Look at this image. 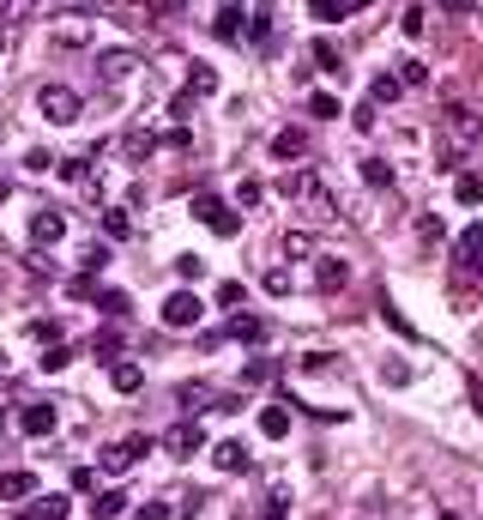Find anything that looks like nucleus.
<instances>
[{"mask_svg":"<svg viewBox=\"0 0 483 520\" xmlns=\"http://www.w3.org/2000/svg\"><path fill=\"white\" fill-rule=\"evenodd\" d=\"M36 115H42L49 128H73V121L85 115V104H79L73 85H42V91H36Z\"/></svg>","mask_w":483,"mask_h":520,"instance_id":"f257e3e1","label":"nucleus"},{"mask_svg":"<svg viewBox=\"0 0 483 520\" xmlns=\"http://www.w3.org/2000/svg\"><path fill=\"white\" fill-rule=\"evenodd\" d=\"M157 314H164V327H170V333H188V327H200V321H206V303H200V291H170Z\"/></svg>","mask_w":483,"mask_h":520,"instance_id":"f03ea898","label":"nucleus"},{"mask_svg":"<svg viewBox=\"0 0 483 520\" xmlns=\"http://www.w3.org/2000/svg\"><path fill=\"white\" fill-rule=\"evenodd\" d=\"M194 218H200L206 230H218V237H236V230H242V218L224 206L218 194H194Z\"/></svg>","mask_w":483,"mask_h":520,"instance_id":"7ed1b4c3","label":"nucleus"},{"mask_svg":"<svg viewBox=\"0 0 483 520\" xmlns=\"http://www.w3.org/2000/svg\"><path fill=\"white\" fill-rule=\"evenodd\" d=\"M284 194H290V200H303V206H314V218H333V194H326L309 170L290 175V182H284Z\"/></svg>","mask_w":483,"mask_h":520,"instance_id":"20e7f679","label":"nucleus"},{"mask_svg":"<svg viewBox=\"0 0 483 520\" xmlns=\"http://www.w3.org/2000/svg\"><path fill=\"white\" fill-rule=\"evenodd\" d=\"M164 448H170V460H194V454H206V430L194 417H181L170 436H164Z\"/></svg>","mask_w":483,"mask_h":520,"instance_id":"39448f33","label":"nucleus"},{"mask_svg":"<svg viewBox=\"0 0 483 520\" xmlns=\"http://www.w3.org/2000/svg\"><path fill=\"white\" fill-rule=\"evenodd\" d=\"M55 423H61L55 400H31V406L19 412V430H25V436H55Z\"/></svg>","mask_w":483,"mask_h":520,"instance_id":"423d86ee","label":"nucleus"},{"mask_svg":"<svg viewBox=\"0 0 483 520\" xmlns=\"http://www.w3.org/2000/svg\"><path fill=\"white\" fill-rule=\"evenodd\" d=\"M134 67H139L134 49H104V55H97V79H104V85H121Z\"/></svg>","mask_w":483,"mask_h":520,"instance_id":"0eeeda50","label":"nucleus"},{"mask_svg":"<svg viewBox=\"0 0 483 520\" xmlns=\"http://www.w3.org/2000/svg\"><path fill=\"white\" fill-rule=\"evenodd\" d=\"M139 454H151V436H127V442H115V448H104V466L109 472H127Z\"/></svg>","mask_w":483,"mask_h":520,"instance_id":"6e6552de","label":"nucleus"},{"mask_svg":"<svg viewBox=\"0 0 483 520\" xmlns=\"http://www.w3.org/2000/svg\"><path fill=\"white\" fill-rule=\"evenodd\" d=\"M61 237H67V218H61V212H49V206H42V212H36V218H31V243H36V248H55V243H61Z\"/></svg>","mask_w":483,"mask_h":520,"instance_id":"1a4fd4ad","label":"nucleus"},{"mask_svg":"<svg viewBox=\"0 0 483 520\" xmlns=\"http://www.w3.org/2000/svg\"><path fill=\"white\" fill-rule=\"evenodd\" d=\"M25 496H42L36 472H0V502H25Z\"/></svg>","mask_w":483,"mask_h":520,"instance_id":"9d476101","label":"nucleus"},{"mask_svg":"<svg viewBox=\"0 0 483 520\" xmlns=\"http://www.w3.org/2000/svg\"><path fill=\"white\" fill-rule=\"evenodd\" d=\"M345 278H350V267H345V260L320 254V267H314V284H320V291H345Z\"/></svg>","mask_w":483,"mask_h":520,"instance_id":"9b49d317","label":"nucleus"},{"mask_svg":"<svg viewBox=\"0 0 483 520\" xmlns=\"http://www.w3.org/2000/svg\"><path fill=\"white\" fill-rule=\"evenodd\" d=\"M211 466H218V472H248V448H242V442H218V448H211Z\"/></svg>","mask_w":483,"mask_h":520,"instance_id":"f8f14e48","label":"nucleus"},{"mask_svg":"<svg viewBox=\"0 0 483 520\" xmlns=\"http://www.w3.org/2000/svg\"><path fill=\"white\" fill-rule=\"evenodd\" d=\"M109 387H115V393H139V387H145V369H139V363H115V369H109Z\"/></svg>","mask_w":483,"mask_h":520,"instance_id":"ddd939ff","label":"nucleus"},{"mask_svg":"<svg viewBox=\"0 0 483 520\" xmlns=\"http://www.w3.org/2000/svg\"><path fill=\"white\" fill-rule=\"evenodd\" d=\"M303 151H309V139H303V128H284V134L272 139V158H284V164H290V158H303Z\"/></svg>","mask_w":483,"mask_h":520,"instance_id":"4468645a","label":"nucleus"},{"mask_svg":"<svg viewBox=\"0 0 483 520\" xmlns=\"http://www.w3.org/2000/svg\"><path fill=\"white\" fill-rule=\"evenodd\" d=\"M448 128H453L459 139H478V134H483V121H478V115H472L465 104H453V109H448Z\"/></svg>","mask_w":483,"mask_h":520,"instance_id":"2eb2a0df","label":"nucleus"},{"mask_svg":"<svg viewBox=\"0 0 483 520\" xmlns=\"http://www.w3.org/2000/svg\"><path fill=\"white\" fill-rule=\"evenodd\" d=\"M459 260H465V267H483V218L459 237Z\"/></svg>","mask_w":483,"mask_h":520,"instance_id":"dca6fc26","label":"nucleus"},{"mask_svg":"<svg viewBox=\"0 0 483 520\" xmlns=\"http://www.w3.org/2000/svg\"><path fill=\"white\" fill-rule=\"evenodd\" d=\"M218 36H242V0H218Z\"/></svg>","mask_w":483,"mask_h":520,"instance_id":"f3484780","label":"nucleus"},{"mask_svg":"<svg viewBox=\"0 0 483 520\" xmlns=\"http://www.w3.org/2000/svg\"><path fill=\"white\" fill-rule=\"evenodd\" d=\"M260 436H290V412H284V406H266V412H260Z\"/></svg>","mask_w":483,"mask_h":520,"instance_id":"a211bd4d","label":"nucleus"},{"mask_svg":"<svg viewBox=\"0 0 483 520\" xmlns=\"http://www.w3.org/2000/svg\"><path fill=\"white\" fill-rule=\"evenodd\" d=\"M309 115H314V121H339L345 109H339V97H333V91H314V97H309Z\"/></svg>","mask_w":483,"mask_h":520,"instance_id":"6ab92c4d","label":"nucleus"},{"mask_svg":"<svg viewBox=\"0 0 483 520\" xmlns=\"http://www.w3.org/2000/svg\"><path fill=\"white\" fill-rule=\"evenodd\" d=\"M309 12L320 19V25H339V19H350V6H345V0H309Z\"/></svg>","mask_w":483,"mask_h":520,"instance_id":"aec40b11","label":"nucleus"},{"mask_svg":"<svg viewBox=\"0 0 483 520\" xmlns=\"http://www.w3.org/2000/svg\"><path fill=\"white\" fill-rule=\"evenodd\" d=\"M36 363H42V376H61V369L73 363V351H67V345H42V357H36Z\"/></svg>","mask_w":483,"mask_h":520,"instance_id":"412c9836","label":"nucleus"},{"mask_svg":"<svg viewBox=\"0 0 483 520\" xmlns=\"http://www.w3.org/2000/svg\"><path fill=\"white\" fill-rule=\"evenodd\" d=\"M363 182H369V188H393V164H380V158H363Z\"/></svg>","mask_w":483,"mask_h":520,"instance_id":"4be33fe9","label":"nucleus"},{"mask_svg":"<svg viewBox=\"0 0 483 520\" xmlns=\"http://www.w3.org/2000/svg\"><path fill=\"white\" fill-rule=\"evenodd\" d=\"M453 200H459V206H478V200H483V182H478V175H459V182H453Z\"/></svg>","mask_w":483,"mask_h":520,"instance_id":"5701e85b","label":"nucleus"},{"mask_svg":"<svg viewBox=\"0 0 483 520\" xmlns=\"http://www.w3.org/2000/svg\"><path fill=\"white\" fill-rule=\"evenodd\" d=\"M97 309H104L109 321H127V297H121V291H97Z\"/></svg>","mask_w":483,"mask_h":520,"instance_id":"b1692460","label":"nucleus"},{"mask_svg":"<svg viewBox=\"0 0 483 520\" xmlns=\"http://www.w3.org/2000/svg\"><path fill=\"white\" fill-rule=\"evenodd\" d=\"M91 508H97V520H115L121 508H127V496H121V490H104V496H97Z\"/></svg>","mask_w":483,"mask_h":520,"instance_id":"393cba45","label":"nucleus"},{"mask_svg":"<svg viewBox=\"0 0 483 520\" xmlns=\"http://www.w3.org/2000/svg\"><path fill=\"white\" fill-rule=\"evenodd\" d=\"M399 91H405V79H399V73H380V79H375V104H393Z\"/></svg>","mask_w":483,"mask_h":520,"instance_id":"a878e982","label":"nucleus"},{"mask_svg":"<svg viewBox=\"0 0 483 520\" xmlns=\"http://www.w3.org/2000/svg\"><path fill=\"white\" fill-rule=\"evenodd\" d=\"M230 333H236V339H248V345H254V339H266V327H260L254 314H236V321H230Z\"/></svg>","mask_w":483,"mask_h":520,"instance_id":"bb28decb","label":"nucleus"},{"mask_svg":"<svg viewBox=\"0 0 483 520\" xmlns=\"http://www.w3.org/2000/svg\"><path fill=\"white\" fill-rule=\"evenodd\" d=\"M188 91H194V97H211V91H218V73H211V67H194Z\"/></svg>","mask_w":483,"mask_h":520,"instance_id":"cd10ccee","label":"nucleus"},{"mask_svg":"<svg viewBox=\"0 0 483 520\" xmlns=\"http://www.w3.org/2000/svg\"><path fill=\"white\" fill-rule=\"evenodd\" d=\"M36 12V0H0V19H6V25H19V19H31Z\"/></svg>","mask_w":483,"mask_h":520,"instance_id":"c85d7f7f","label":"nucleus"},{"mask_svg":"<svg viewBox=\"0 0 483 520\" xmlns=\"http://www.w3.org/2000/svg\"><path fill=\"white\" fill-rule=\"evenodd\" d=\"M91 351H97V357H115V351H121V327H104V333L91 339Z\"/></svg>","mask_w":483,"mask_h":520,"instance_id":"c756f323","label":"nucleus"},{"mask_svg":"<svg viewBox=\"0 0 483 520\" xmlns=\"http://www.w3.org/2000/svg\"><path fill=\"white\" fill-rule=\"evenodd\" d=\"M284 254H290V260H303V254H314V237H303V230H290V237H284Z\"/></svg>","mask_w":483,"mask_h":520,"instance_id":"7c9ffc66","label":"nucleus"},{"mask_svg":"<svg viewBox=\"0 0 483 520\" xmlns=\"http://www.w3.org/2000/svg\"><path fill=\"white\" fill-rule=\"evenodd\" d=\"M36 508H42L49 520H67V515H73V508H67V496H36Z\"/></svg>","mask_w":483,"mask_h":520,"instance_id":"2f4dec72","label":"nucleus"},{"mask_svg":"<svg viewBox=\"0 0 483 520\" xmlns=\"http://www.w3.org/2000/svg\"><path fill=\"white\" fill-rule=\"evenodd\" d=\"M260 200H266V188H260V182H242V188H236V206H260Z\"/></svg>","mask_w":483,"mask_h":520,"instance_id":"473e14b6","label":"nucleus"},{"mask_svg":"<svg viewBox=\"0 0 483 520\" xmlns=\"http://www.w3.org/2000/svg\"><path fill=\"white\" fill-rule=\"evenodd\" d=\"M175 273H181V278H188V284H194V278L206 273V260H200V254H181V260H175Z\"/></svg>","mask_w":483,"mask_h":520,"instance_id":"72a5a7b5","label":"nucleus"},{"mask_svg":"<svg viewBox=\"0 0 483 520\" xmlns=\"http://www.w3.org/2000/svg\"><path fill=\"white\" fill-rule=\"evenodd\" d=\"M31 333H36V339H42V345H61V321H36Z\"/></svg>","mask_w":483,"mask_h":520,"instance_id":"f704fd0d","label":"nucleus"},{"mask_svg":"<svg viewBox=\"0 0 483 520\" xmlns=\"http://www.w3.org/2000/svg\"><path fill=\"white\" fill-rule=\"evenodd\" d=\"M399 79H405V85H423L429 67H423V61H399Z\"/></svg>","mask_w":483,"mask_h":520,"instance_id":"c9c22d12","label":"nucleus"},{"mask_svg":"<svg viewBox=\"0 0 483 520\" xmlns=\"http://www.w3.org/2000/svg\"><path fill=\"white\" fill-rule=\"evenodd\" d=\"M314 61H320L326 73H339V49H333V43H314Z\"/></svg>","mask_w":483,"mask_h":520,"instance_id":"e433bc0d","label":"nucleus"},{"mask_svg":"<svg viewBox=\"0 0 483 520\" xmlns=\"http://www.w3.org/2000/svg\"><path fill=\"white\" fill-rule=\"evenodd\" d=\"M104 230H109V237H127L134 224H127V212H104Z\"/></svg>","mask_w":483,"mask_h":520,"instance_id":"4c0bfd02","label":"nucleus"},{"mask_svg":"<svg viewBox=\"0 0 483 520\" xmlns=\"http://www.w3.org/2000/svg\"><path fill=\"white\" fill-rule=\"evenodd\" d=\"M242 297H248V291H242V284H236V278H230V284H218V303H224V309H236V303H242Z\"/></svg>","mask_w":483,"mask_h":520,"instance_id":"58836bf2","label":"nucleus"},{"mask_svg":"<svg viewBox=\"0 0 483 520\" xmlns=\"http://www.w3.org/2000/svg\"><path fill=\"white\" fill-rule=\"evenodd\" d=\"M266 291H272V297H284V291H290V273H284V267H272V273H266Z\"/></svg>","mask_w":483,"mask_h":520,"instance_id":"ea45409f","label":"nucleus"},{"mask_svg":"<svg viewBox=\"0 0 483 520\" xmlns=\"http://www.w3.org/2000/svg\"><path fill=\"white\" fill-rule=\"evenodd\" d=\"M139 520H175V508H164V502H145V508H139Z\"/></svg>","mask_w":483,"mask_h":520,"instance_id":"a19ab883","label":"nucleus"},{"mask_svg":"<svg viewBox=\"0 0 483 520\" xmlns=\"http://www.w3.org/2000/svg\"><path fill=\"white\" fill-rule=\"evenodd\" d=\"M435 6H448V12H472L478 0H435Z\"/></svg>","mask_w":483,"mask_h":520,"instance_id":"79ce46f5","label":"nucleus"},{"mask_svg":"<svg viewBox=\"0 0 483 520\" xmlns=\"http://www.w3.org/2000/svg\"><path fill=\"white\" fill-rule=\"evenodd\" d=\"M19 520H49V515H42V508H25V515H19Z\"/></svg>","mask_w":483,"mask_h":520,"instance_id":"37998d69","label":"nucleus"},{"mask_svg":"<svg viewBox=\"0 0 483 520\" xmlns=\"http://www.w3.org/2000/svg\"><path fill=\"white\" fill-rule=\"evenodd\" d=\"M67 6H104V0H67Z\"/></svg>","mask_w":483,"mask_h":520,"instance_id":"c03bdc74","label":"nucleus"},{"mask_svg":"<svg viewBox=\"0 0 483 520\" xmlns=\"http://www.w3.org/2000/svg\"><path fill=\"white\" fill-rule=\"evenodd\" d=\"M345 6H350V12H356V6H369V0H345Z\"/></svg>","mask_w":483,"mask_h":520,"instance_id":"a18cd8bd","label":"nucleus"},{"mask_svg":"<svg viewBox=\"0 0 483 520\" xmlns=\"http://www.w3.org/2000/svg\"><path fill=\"white\" fill-rule=\"evenodd\" d=\"M0 49H6V25H0Z\"/></svg>","mask_w":483,"mask_h":520,"instance_id":"49530a36","label":"nucleus"}]
</instances>
